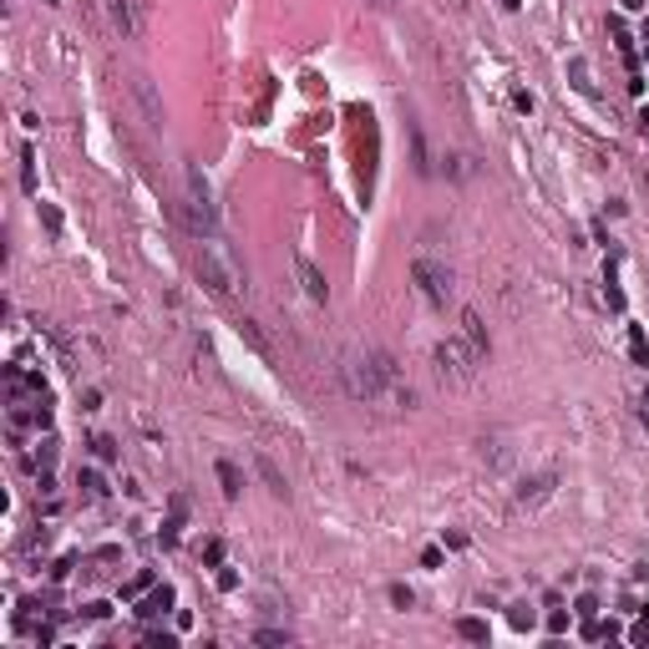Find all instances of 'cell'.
Here are the masks:
<instances>
[{
    "mask_svg": "<svg viewBox=\"0 0 649 649\" xmlns=\"http://www.w3.org/2000/svg\"><path fill=\"white\" fill-rule=\"evenodd\" d=\"M462 340H467V350H472L477 360H487V330H482L477 315H462Z\"/></svg>",
    "mask_w": 649,
    "mask_h": 649,
    "instance_id": "cell-8",
    "label": "cell"
},
{
    "mask_svg": "<svg viewBox=\"0 0 649 649\" xmlns=\"http://www.w3.org/2000/svg\"><path fill=\"white\" fill-rule=\"evenodd\" d=\"M548 492H553V477H533V482H523L517 503H523V507H538V503L548 497Z\"/></svg>",
    "mask_w": 649,
    "mask_h": 649,
    "instance_id": "cell-9",
    "label": "cell"
},
{
    "mask_svg": "<svg viewBox=\"0 0 649 649\" xmlns=\"http://www.w3.org/2000/svg\"><path fill=\"white\" fill-rule=\"evenodd\" d=\"M122 92H127V102H133L137 122H143L147 133H162V122H168V112H162V97H158V87H153L147 77H127V81H122Z\"/></svg>",
    "mask_w": 649,
    "mask_h": 649,
    "instance_id": "cell-2",
    "label": "cell"
},
{
    "mask_svg": "<svg viewBox=\"0 0 649 649\" xmlns=\"http://www.w3.org/2000/svg\"><path fill=\"white\" fill-rule=\"evenodd\" d=\"M193 264H199V279L209 284L213 294H234V269L218 259V244H213V239L199 244V259H193Z\"/></svg>",
    "mask_w": 649,
    "mask_h": 649,
    "instance_id": "cell-5",
    "label": "cell"
},
{
    "mask_svg": "<svg viewBox=\"0 0 649 649\" xmlns=\"http://www.w3.org/2000/svg\"><path fill=\"white\" fill-rule=\"evenodd\" d=\"M183 213H188V228L199 239H218V209H213V193H209V178L199 168H188V188H183Z\"/></svg>",
    "mask_w": 649,
    "mask_h": 649,
    "instance_id": "cell-1",
    "label": "cell"
},
{
    "mask_svg": "<svg viewBox=\"0 0 649 649\" xmlns=\"http://www.w3.org/2000/svg\"><path fill=\"white\" fill-rule=\"evenodd\" d=\"M97 15H102L107 26L117 31L122 41H137L143 36V11H137V0H87Z\"/></svg>",
    "mask_w": 649,
    "mask_h": 649,
    "instance_id": "cell-3",
    "label": "cell"
},
{
    "mask_svg": "<svg viewBox=\"0 0 649 649\" xmlns=\"http://www.w3.org/2000/svg\"><path fill=\"white\" fill-rule=\"evenodd\" d=\"M411 279H416V294H422L426 305H447V294H451V274H447L441 264H431V259H416Z\"/></svg>",
    "mask_w": 649,
    "mask_h": 649,
    "instance_id": "cell-6",
    "label": "cell"
},
{
    "mask_svg": "<svg viewBox=\"0 0 649 649\" xmlns=\"http://www.w3.org/2000/svg\"><path fill=\"white\" fill-rule=\"evenodd\" d=\"M294 269H300V284H305L310 300H330V284H325V274H320V269L310 264V259H300Z\"/></svg>",
    "mask_w": 649,
    "mask_h": 649,
    "instance_id": "cell-7",
    "label": "cell"
},
{
    "mask_svg": "<svg viewBox=\"0 0 649 649\" xmlns=\"http://www.w3.org/2000/svg\"><path fill=\"white\" fill-rule=\"evenodd\" d=\"M81 487H87V497H102V477H97V472H87V477H81Z\"/></svg>",
    "mask_w": 649,
    "mask_h": 649,
    "instance_id": "cell-13",
    "label": "cell"
},
{
    "mask_svg": "<svg viewBox=\"0 0 649 649\" xmlns=\"http://www.w3.org/2000/svg\"><path fill=\"white\" fill-rule=\"evenodd\" d=\"M239 335H244V340L254 345V350H259V356H269V340H264V335H259V325H254V320H244V325H239Z\"/></svg>",
    "mask_w": 649,
    "mask_h": 649,
    "instance_id": "cell-10",
    "label": "cell"
},
{
    "mask_svg": "<svg viewBox=\"0 0 649 649\" xmlns=\"http://www.w3.org/2000/svg\"><path fill=\"white\" fill-rule=\"evenodd\" d=\"M168 604H172V594H168V589H162V594H153V598H147V609H143V614H162V609H168Z\"/></svg>",
    "mask_w": 649,
    "mask_h": 649,
    "instance_id": "cell-12",
    "label": "cell"
},
{
    "mask_svg": "<svg viewBox=\"0 0 649 649\" xmlns=\"http://www.w3.org/2000/svg\"><path fill=\"white\" fill-rule=\"evenodd\" d=\"M218 482H224V497H239V472L228 462H218Z\"/></svg>",
    "mask_w": 649,
    "mask_h": 649,
    "instance_id": "cell-11",
    "label": "cell"
},
{
    "mask_svg": "<svg viewBox=\"0 0 649 649\" xmlns=\"http://www.w3.org/2000/svg\"><path fill=\"white\" fill-rule=\"evenodd\" d=\"M437 366H441V375H447V381H472L482 360L467 350V340H451V335H447V340L437 345Z\"/></svg>",
    "mask_w": 649,
    "mask_h": 649,
    "instance_id": "cell-4",
    "label": "cell"
}]
</instances>
